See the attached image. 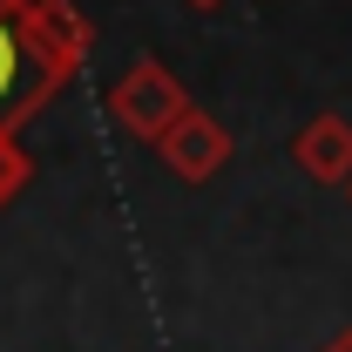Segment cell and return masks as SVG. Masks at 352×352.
<instances>
[{"mask_svg":"<svg viewBox=\"0 0 352 352\" xmlns=\"http://www.w3.org/2000/svg\"><path fill=\"white\" fill-rule=\"evenodd\" d=\"M109 116L129 135H142V142H163L190 116V95H183V82H176L163 61H135L129 75L109 88Z\"/></svg>","mask_w":352,"mask_h":352,"instance_id":"obj_1","label":"cell"},{"mask_svg":"<svg viewBox=\"0 0 352 352\" xmlns=\"http://www.w3.org/2000/svg\"><path fill=\"white\" fill-rule=\"evenodd\" d=\"M346 197H352V183H346Z\"/></svg>","mask_w":352,"mask_h":352,"instance_id":"obj_9","label":"cell"},{"mask_svg":"<svg viewBox=\"0 0 352 352\" xmlns=\"http://www.w3.org/2000/svg\"><path fill=\"white\" fill-rule=\"evenodd\" d=\"M325 352H352V332H339V339H332V346H325Z\"/></svg>","mask_w":352,"mask_h":352,"instance_id":"obj_7","label":"cell"},{"mask_svg":"<svg viewBox=\"0 0 352 352\" xmlns=\"http://www.w3.org/2000/svg\"><path fill=\"white\" fill-rule=\"evenodd\" d=\"M156 156H163V170L183 176V183H204V176L223 170V156H230V129H223L217 116H204V109H190L183 122H176L163 142H156Z\"/></svg>","mask_w":352,"mask_h":352,"instance_id":"obj_4","label":"cell"},{"mask_svg":"<svg viewBox=\"0 0 352 352\" xmlns=\"http://www.w3.org/2000/svg\"><path fill=\"white\" fill-rule=\"evenodd\" d=\"M292 156L318 183H352V122L346 116H311L298 129V142H292Z\"/></svg>","mask_w":352,"mask_h":352,"instance_id":"obj_5","label":"cell"},{"mask_svg":"<svg viewBox=\"0 0 352 352\" xmlns=\"http://www.w3.org/2000/svg\"><path fill=\"white\" fill-rule=\"evenodd\" d=\"M54 88H61V75H47V61L28 47L21 21H0V135H21V122L41 116Z\"/></svg>","mask_w":352,"mask_h":352,"instance_id":"obj_2","label":"cell"},{"mask_svg":"<svg viewBox=\"0 0 352 352\" xmlns=\"http://www.w3.org/2000/svg\"><path fill=\"white\" fill-rule=\"evenodd\" d=\"M21 34H28V47L47 61V75H75L88 61V47H95V28L82 21V7L75 0H34L28 14H21Z\"/></svg>","mask_w":352,"mask_h":352,"instance_id":"obj_3","label":"cell"},{"mask_svg":"<svg viewBox=\"0 0 352 352\" xmlns=\"http://www.w3.org/2000/svg\"><path fill=\"white\" fill-rule=\"evenodd\" d=\"M190 7H217V0H190Z\"/></svg>","mask_w":352,"mask_h":352,"instance_id":"obj_8","label":"cell"},{"mask_svg":"<svg viewBox=\"0 0 352 352\" xmlns=\"http://www.w3.org/2000/svg\"><path fill=\"white\" fill-rule=\"evenodd\" d=\"M28 176H34V156L21 149V135H0V204L14 190H28Z\"/></svg>","mask_w":352,"mask_h":352,"instance_id":"obj_6","label":"cell"}]
</instances>
